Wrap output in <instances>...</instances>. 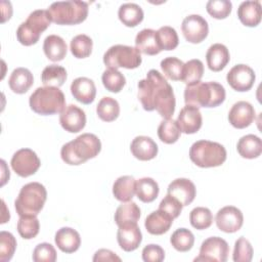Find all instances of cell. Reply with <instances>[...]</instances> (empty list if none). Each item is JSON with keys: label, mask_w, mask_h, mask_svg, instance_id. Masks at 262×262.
<instances>
[{"label": "cell", "mask_w": 262, "mask_h": 262, "mask_svg": "<svg viewBox=\"0 0 262 262\" xmlns=\"http://www.w3.org/2000/svg\"><path fill=\"white\" fill-rule=\"evenodd\" d=\"M141 54L136 47L117 44L110 47L103 54V63L108 69H136L141 64Z\"/></svg>", "instance_id": "obj_9"}, {"label": "cell", "mask_w": 262, "mask_h": 262, "mask_svg": "<svg viewBox=\"0 0 262 262\" xmlns=\"http://www.w3.org/2000/svg\"><path fill=\"white\" fill-rule=\"evenodd\" d=\"M236 149L239 156L245 159H256L262 152V141L258 136L248 134L239 138Z\"/></svg>", "instance_id": "obj_30"}, {"label": "cell", "mask_w": 262, "mask_h": 262, "mask_svg": "<svg viewBox=\"0 0 262 262\" xmlns=\"http://www.w3.org/2000/svg\"><path fill=\"white\" fill-rule=\"evenodd\" d=\"M176 122L182 133L193 134L196 133L202 127V114L199 107L186 104L180 111Z\"/></svg>", "instance_id": "obj_18"}, {"label": "cell", "mask_w": 262, "mask_h": 262, "mask_svg": "<svg viewBox=\"0 0 262 262\" xmlns=\"http://www.w3.org/2000/svg\"><path fill=\"white\" fill-rule=\"evenodd\" d=\"M229 246L219 236H211L205 239L200 249V255L194 261H219L225 262L228 258Z\"/></svg>", "instance_id": "obj_10"}, {"label": "cell", "mask_w": 262, "mask_h": 262, "mask_svg": "<svg viewBox=\"0 0 262 262\" xmlns=\"http://www.w3.org/2000/svg\"><path fill=\"white\" fill-rule=\"evenodd\" d=\"M136 49L146 55L159 54L162 50L159 47L156 31L152 29L141 30L135 38Z\"/></svg>", "instance_id": "obj_27"}, {"label": "cell", "mask_w": 262, "mask_h": 262, "mask_svg": "<svg viewBox=\"0 0 262 262\" xmlns=\"http://www.w3.org/2000/svg\"><path fill=\"white\" fill-rule=\"evenodd\" d=\"M11 168L20 177H29L37 172L41 162L36 152L30 148L18 149L11 158Z\"/></svg>", "instance_id": "obj_11"}, {"label": "cell", "mask_w": 262, "mask_h": 262, "mask_svg": "<svg viewBox=\"0 0 262 262\" xmlns=\"http://www.w3.org/2000/svg\"><path fill=\"white\" fill-rule=\"evenodd\" d=\"M92 47H93L92 39L85 34H80L75 36L72 39L70 44L71 52L77 58L88 57L92 52Z\"/></svg>", "instance_id": "obj_39"}, {"label": "cell", "mask_w": 262, "mask_h": 262, "mask_svg": "<svg viewBox=\"0 0 262 262\" xmlns=\"http://www.w3.org/2000/svg\"><path fill=\"white\" fill-rule=\"evenodd\" d=\"M30 107L38 115L48 116L61 113L66 105L62 91L57 87H38L30 96Z\"/></svg>", "instance_id": "obj_4"}, {"label": "cell", "mask_w": 262, "mask_h": 262, "mask_svg": "<svg viewBox=\"0 0 262 262\" xmlns=\"http://www.w3.org/2000/svg\"><path fill=\"white\" fill-rule=\"evenodd\" d=\"M256 75L252 68L247 64H236L227 73L226 80L235 91L245 92L250 90L255 82Z\"/></svg>", "instance_id": "obj_13"}, {"label": "cell", "mask_w": 262, "mask_h": 262, "mask_svg": "<svg viewBox=\"0 0 262 262\" xmlns=\"http://www.w3.org/2000/svg\"><path fill=\"white\" fill-rule=\"evenodd\" d=\"M189 221L192 227L202 230L207 229L213 222L212 212L206 207H196L189 214Z\"/></svg>", "instance_id": "obj_44"}, {"label": "cell", "mask_w": 262, "mask_h": 262, "mask_svg": "<svg viewBox=\"0 0 262 262\" xmlns=\"http://www.w3.org/2000/svg\"><path fill=\"white\" fill-rule=\"evenodd\" d=\"M51 18L48 10L37 9L31 12L26 21L21 23L16 31L18 42L31 46L39 41L40 35L50 26Z\"/></svg>", "instance_id": "obj_8"}, {"label": "cell", "mask_w": 262, "mask_h": 262, "mask_svg": "<svg viewBox=\"0 0 262 262\" xmlns=\"http://www.w3.org/2000/svg\"><path fill=\"white\" fill-rule=\"evenodd\" d=\"M167 191L169 194L176 198L182 206H188L191 204L196 194L193 182L187 178H177L173 180L168 185Z\"/></svg>", "instance_id": "obj_19"}, {"label": "cell", "mask_w": 262, "mask_h": 262, "mask_svg": "<svg viewBox=\"0 0 262 262\" xmlns=\"http://www.w3.org/2000/svg\"><path fill=\"white\" fill-rule=\"evenodd\" d=\"M170 243L178 252H187L194 244V235L187 228H178L172 233Z\"/></svg>", "instance_id": "obj_37"}, {"label": "cell", "mask_w": 262, "mask_h": 262, "mask_svg": "<svg viewBox=\"0 0 262 262\" xmlns=\"http://www.w3.org/2000/svg\"><path fill=\"white\" fill-rule=\"evenodd\" d=\"M204 74V64L200 59H190L184 63L182 79L186 85H192L201 81Z\"/></svg>", "instance_id": "obj_40"}, {"label": "cell", "mask_w": 262, "mask_h": 262, "mask_svg": "<svg viewBox=\"0 0 262 262\" xmlns=\"http://www.w3.org/2000/svg\"><path fill=\"white\" fill-rule=\"evenodd\" d=\"M156 36L161 50H173L178 46V35L176 30L172 27H161L158 31H156Z\"/></svg>", "instance_id": "obj_38"}, {"label": "cell", "mask_w": 262, "mask_h": 262, "mask_svg": "<svg viewBox=\"0 0 262 262\" xmlns=\"http://www.w3.org/2000/svg\"><path fill=\"white\" fill-rule=\"evenodd\" d=\"M255 116L254 106L250 102L242 100L231 106L228 113V121L234 128L244 129L253 123Z\"/></svg>", "instance_id": "obj_16"}, {"label": "cell", "mask_w": 262, "mask_h": 262, "mask_svg": "<svg viewBox=\"0 0 262 262\" xmlns=\"http://www.w3.org/2000/svg\"><path fill=\"white\" fill-rule=\"evenodd\" d=\"M181 31L186 41L198 44L207 38L209 26L203 16L199 14H189L183 19Z\"/></svg>", "instance_id": "obj_12"}, {"label": "cell", "mask_w": 262, "mask_h": 262, "mask_svg": "<svg viewBox=\"0 0 262 262\" xmlns=\"http://www.w3.org/2000/svg\"><path fill=\"white\" fill-rule=\"evenodd\" d=\"M94 262L97 261H121V258L118 257L114 252L107 249H100L98 250L92 259Z\"/></svg>", "instance_id": "obj_51"}, {"label": "cell", "mask_w": 262, "mask_h": 262, "mask_svg": "<svg viewBox=\"0 0 262 262\" xmlns=\"http://www.w3.org/2000/svg\"><path fill=\"white\" fill-rule=\"evenodd\" d=\"M59 123L70 133L80 132L86 125L85 112L75 104H69L60 113Z\"/></svg>", "instance_id": "obj_15"}, {"label": "cell", "mask_w": 262, "mask_h": 262, "mask_svg": "<svg viewBox=\"0 0 262 262\" xmlns=\"http://www.w3.org/2000/svg\"><path fill=\"white\" fill-rule=\"evenodd\" d=\"M140 218V209L134 202L120 205L115 213V222L118 226L126 223H137Z\"/></svg>", "instance_id": "obj_33"}, {"label": "cell", "mask_w": 262, "mask_h": 262, "mask_svg": "<svg viewBox=\"0 0 262 262\" xmlns=\"http://www.w3.org/2000/svg\"><path fill=\"white\" fill-rule=\"evenodd\" d=\"M118 227L117 241L120 248L125 252L136 250L142 241V234L137 223H126Z\"/></svg>", "instance_id": "obj_17"}, {"label": "cell", "mask_w": 262, "mask_h": 262, "mask_svg": "<svg viewBox=\"0 0 262 262\" xmlns=\"http://www.w3.org/2000/svg\"><path fill=\"white\" fill-rule=\"evenodd\" d=\"M43 50L45 55L51 61L62 60L68 51L66 41L57 35H49L45 38L43 43Z\"/></svg>", "instance_id": "obj_28"}, {"label": "cell", "mask_w": 262, "mask_h": 262, "mask_svg": "<svg viewBox=\"0 0 262 262\" xmlns=\"http://www.w3.org/2000/svg\"><path fill=\"white\" fill-rule=\"evenodd\" d=\"M71 92L74 98L79 102L83 104H90L95 99L96 87L91 79L79 77L72 82Z\"/></svg>", "instance_id": "obj_20"}, {"label": "cell", "mask_w": 262, "mask_h": 262, "mask_svg": "<svg viewBox=\"0 0 262 262\" xmlns=\"http://www.w3.org/2000/svg\"><path fill=\"white\" fill-rule=\"evenodd\" d=\"M217 227L226 233H233L241 229L244 223V216L239 209L233 206L221 208L215 217Z\"/></svg>", "instance_id": "obj_14"}, {"label": "cell", "mask_w": 262, "mask_h": 262, "mask_svg": "<svg viewBox=\"0 0 262 262\" xmlns=\"http://www.w3.org/2000/svg\"><path fill=\"white\" fill-rule=\"evenodd\" d=\"M226 156V149L222 144L210 140L195 141L189 149L191 162L201 168L221 166Z\"/></svg>", "instance_id": "obj_6"}, {"label": "cell", "mask_w": 262, "mask_h": 262, "mask_svg": "<svg viewBox=\"0 0 262 262\" xmlns=\"http://www.w3.org/2000/svg\"><path fill=\"white\" fill-rule=\"evenodd\" d=\"M16 249V239L12 233L8 231L0 232V261H9Z\"/></svg>", "instance_id": "obj_46"}, {"label": "cell", "mask_w": 262, "mask_h": 262, "mask_svg": "<svg viewBox=\"0 0 262 262\" xmlns=\"http://www.w3.org/2000/svg\"><path fill=\"white\" fill-rule=\"evenodd\" d=\"M182 204L171 194L167 193V195L161 201L159 205V209L165 211L167 214H169L173 219L177 218L181 211H182Z\"/></svg>", "instance_id": "obj_49"}, {"label": "cell", "mask_w": 262, "mask_h": 262, "mask_svg": "<svg viewBox=\"0 0 262 262\" xmlns=\"http://www.w3.org/2000/svg\"><path fill=\"white\" fill-rule=\"evenodd\" d=\"M16 228L23 238L31 239L39 233L40 223L37 216H20Z\"/></svg>", "instance_id": "obj_42"}, {"label": "cell", "mask_w": 262, "mask_h": 262, "mask_svg": "<svg viewBox=\"0 0 262 262\" xmlns=\"http://www.w3.org/2000/svg\"><path fill=\"white\" fill-rule=\"evenodd\" d=\"M34 83V77L30 70L26 68H16L12 71L9 79V88L16 94L26 93Z\"/></svg>", "instance_id": "obj_26"}, {"label": "cell", "mask_w": 262, "mask_h": 262, "mask_svg": "<svg viewBox=\"0 0 262 262\" xmlns=\"http://www.w3.org/2000/svg\"><path fill=\"white\" fill-rule=\"evenodd\" d=\"M173 218L167 214L165 211L163 210H157L151 212L144 221V226L147 230V232H149L150 234L154 235H161L166 233L172 223H173Z\"/></svg>", "instance_id": "obj_22"}, {"label": "cell", "mask_w": 262, "mask_h": 262, "mask_svg": "<svg viewBox=\"0 0 262 262\" xmlns=\"http://www.w3.org/2000/svg\"><path fill=\"white\" fill-rule=\"evenodd\" d=\"M207 12L214 18H226L232 9V3L228 0H210L206 4Z\"/></svg>", "instance_id": "obj_45"}, {"label": "cell", "mask_w": 262, "mask_h": 262, "mask_svg": "<svg viewBox=\"0 0 262 262\" xmlns=\"http://www.w3.org/2000/svg\"><path fill=\"white\" fill-rule=\"evenodd\" d=\"M101 80L105 89L113 93L120 92L126 84V79L124 75L116 69L105 70L102 74Z\"/></svg>", "instance_id": "obj_41"}, {"label": "cell", "mask_w": 262, "mask_h": 262, "mask_svg": "<svg viewBox=\"0 0 262 262\" xmlns=\"http://www.w3.org/2000/svg\"><path fill=\"white\" fill-rule=\"evenodd\" d=\"M138 99L142 107L151 112L157 110L161 117L170 119L175 112V95L172 86L157 70H150L145 79L138 82Z\"/></svg>", "instance_id": "obj_1"}, {"label": "cell", "mask_w": 262, "mask_h": 262, "mask_svg": "<svg viewBox=\"0 0 262 262\" xmlns=\"http://www.w3.org/2000/svg\"><path fill=\"white\" fill-rule=\"evenodd\" d=\"M253 258V247L244 236L235 241L232 259L234 262H250Z\"/></svg>", "instance_id": "obj_47"}, {"label": "cell", "mask_w": 262, "mask_h": 262, "mask_svg": "<svg viewBox=\"0 0 262 262\" xmlns=\"http://www.w3.org/2000/svg\"><path fill=\"white\" fill-rule=\"evenodd\" d=\"M135 193L143 203H151L159 195V185L150 177H143L136 181Z\"/></svg>", "instance_id": "obj_32"}, {"label": "cell", "mask_w": 262, "mask_h": 262, "mask_svg": "<svg viewBox=\"0 0 262 262\" xmlns=\"http://www.w3.org/2000/svg\"><path fill=\"white\" fill-rule=\"evenodd\" d=\"M225 89L217 82H198L186 85L184 101L196 107H216L225 100Z\"/></svg>", "instance_id": "obj_3"}, {"label": "cell", "mask_w": 262, "mask_h": 262, "mask_svg": "<svg viewBox=\"0 0 262 262\" xmlns=\"http://www.w3.org/2000/svg\"><path fill=\"white\" fill-rule=\"evenodd\" d=\"M208 68L213 72L222 71L230 60V55L227 47L221 43L211 45L206 53Z\"/></svg>", "instance_id": "obj_24"}, {"label": "cell", "mask_w": 262, "mask_h": 262, "mask_svg": "<svg viewBox=\"0 0 262 262\" xmlns=\"http://www.w3.org/2000/svg\"><path fill=\"white\" fill-rule=\"evenodd\" d=\"M237 17L246 27H256L261 21L260 1H244L237 8Z\"/></svg>", "instance_id": "obj_25"}, {"label": "cell", "mask_w": 262, "mask_h": 262, "mask_svg": "<svg viewBox=\"0 0 262 262\" xmlns=\"http://www.w3.org/2000/svg\"><path fill=\"white\" fill-rule=\"evenodd\" d=\"M135 190L136 181L134 177L129 175L119 177L113 184V194L122 203L130 202L135 194Z\"/></svg>", "instance_id": "obj_29"}, {"label": "cell", "mask_w": 262, "mask_h": 262, "mask_svg": "<svg viewBox=\"0 0 262 262\" xmlns=\"http://www.w3.org/2000/svg\"><path fill=\"white\" fill-rule=\"evenodd\" d=\"M47 191L43 184L30 182L24 185L14 202L16 213L20 216H37L44 207Z\"/></svg>", "instance_id": "obj_5"}, {"label": "cell", "mask_w": 262, "mask_h": 262, "mask_svg": "<svg viewBox=\"0 0 262 262\" xmlns=\"http://www.w3.org/2000/svg\"><path fill=\"white\" fill-rule=\"evenodd\" d=\"M51 21L57 25H78L88 15V3L84 1H58L48 7Z\"/></svg>", "instance_id": "obj_7"}, {"label": "cell", "mask_w": 262, "mask_h": 262, "mask_svg": "<svg viewBox=\"0 0 262 262\" xmlns=\"http://www.w3.org/2000/svg\"><path fill=\"white\" fill-rule=\"evenodd\" d=\"M119 19L126 27H136L143 20V10L136 3H124L120 6L118 11Z\"/></svg>", "instance_id": "obj_31"}, {"label": "cell", "mask_w": 262, "mask_h": 262, "mask_svg": "<svg viewBox=\"0 0 262 262\" xmlns=\"http://www.w3.org/2000/svg\"><path fill=\"white\" fill-rule=\"evenodd\" d=\"M96 113L100 120L104 122H113L120 115L119 102L113 97H102L96 106Z\"/></svg>", "instance_id": "obj_35"}, {"label": "cell", "mask_w": 262, "mask_h": 262, "mask_svg": "<svg viewBox=\"0 0 262 262\" xmlns=\"http://www.w3.org/2000/svg\"><path fill=\"white\" fill-rule=\"evenodd\" d=\"M184 63L177 57L169 56L161 61V69L166 78L173 81H181Z\"/></svg>", "instance_id": "obj_43"}, {"label": "cell", "mask_w": 262, "mask_h": 262, "mask_svg": "<svg viewBox=\"0 0 262 262\" xmlns=\"http://www.w3.org/2000/svg\"><path fill=\"white\" fill-rule=\"evenodd\" d=\"M67 80V71L57 64L47 66L41 74V81L44 86L60 87Z\"/></svg>", "instance_id": "obj_34"}, {"label": "cell", "mask_w": 262, "mask_h": 262, "mask_svg": "<svg viewBox=\"0 0 262 262\" xmlns=\"http://www.w3.org/2000/svg\"><path fill=\"white\" fill-rule=\"evenodd\" d=\"M181 131L178 124L173 119H165L158 127V136L161 141L167 144L175 143L180 137Z\"/></svg>", "instance_id": "obj_36"}, {"label": "cell", "mask_w": 262, "mask_h": 262, "mask_svg": "<svg viewBox=\"0 0 262 262\" xmlns=\"http://www.w3.org/2000/svg\"><path fill=\"white\" fill-rule=\"evenodd\" d=\"M56 251L51 244L41 243L33 251V261L35 262H54Z\"/></svg>", "instance_id": "obj_48"}, {"label": "cell", "mask_w": 262, "mask_h": 262, "mask_svg": "<svg viewBox=\"0 0 262 262\" xmlns=\"http://www.w3.org/2000/svg\"><path fill=\"white\" fill-rule=\"evenodd\" d=\"M54 242L63 253H74L81 245V237L77 230L71 227H61L55 233Z\"/></svg>", "instance_id": "obj_23"}, {"label": "cell", "mask_w": 262, "mask_h": 262, "mask_svg": "<svg viewBox=\"0 0 262 262\" xmlns=\"http://www.w3.org/2000/svg\"><path fill=\"white\" fill-rule=\"evenodd\" d=\"M165 258V252L159 245L149 244L142 250V260L145 262H161Z\"/></svg>", "instance_id": "obj_50"}, {"label": "cell", "mask_w": 262, "mask_h": 262, "mask_svg": "<svg viewBox=\"0 0 262 262\" xmlns=\"http://www.w3.org/2000/svg\"><path fill=\"white\" fill-rule=\"evenodd\" d=\"M132 155L140 161H149L158 155L157 143L148 136H136L130 145Z\"/></svg>", "instance_id": "obj_21"}, {"label": "cell", "mask_w": 262, "mask_h": 262, "mask_svg": "<svg viewBox=\"0 0 262 262\" xmlns=\"http://www.w3.org/2000/svg\"><path fill=\"white\" fill-rule=\"evenodd\" d=\"M101 149L99 138L92 133H84L62 145L60 157L66 164L81 165L95 158Z\"/></svg>", "instance_id": "obj_2"}]
</instances>
